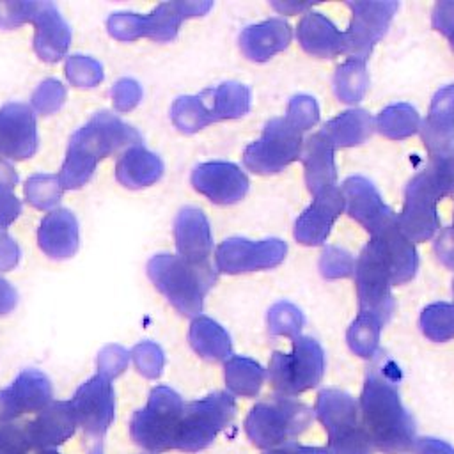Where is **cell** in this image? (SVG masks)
Listing matches in <instances>:
<instances>
[{
  "mask_svg": "<svg viewBox=\"0 0 454 454\" xmlns=\"http://www.w3.org/2000/svg\"><path fill=\"white\" fill-rule=\"evenodd\" d=\"M417 270L415 245L401 234L397 222L371 236L355 266L360 312L385 321L394 309L390 287L411 280Z\"/></svg>",
  "mask_w": 454,
  "mask_h": 454,
  "instance_id": "6da1fadb",
  "label": "cell"
},
{
  "mask_svg": "<svg viewBox=\"0 0 454 454\" xmlns=\"http://www.w3.org/2000/svg\"><path fill=\"white\" fill-rule=\"evenodd\" d=\"M140 144L142 135L117 115L106 110L94 114L69 138L66 158L57 176L60 186L64 190L82 188L103 158Z\"/></svg>",
  "mask_w": 454,
  "mask_h": 454,
  "instance_id": "7a4b0ae2",
  "label": "cell"
},
{
  "mask_svg": "<svg viewBox=\"0 0 454 454\" xmlns=\"http://www.w3.org/2000/svg\"><path fill=\"white\" fill-rule=\"evenodd\" d=\"M147 277L154 287L183 314L202 310L207 291L216 282L211 262H190L179 255L158 254L147 262Z\"/></svg>",
  "mask_w": 454,
  "mask_h": 454,
  "instance_id": "3957f363",
  "label": "cell"
},
{
  "mask_svg": "<svg viewBox=\"0 0 454 454\" xmlns=\"http://www.w3.org/2000/svg\"><path fill=\"white\" fill-rule=\"evenodd\" d=\"M213 7L211 2H163L149 14L114 12L106 20L108 34L124 43L149 37L158 43L174 41L179 27L192 16H202Z\"/></svg>",
  "mask_w": 454,
  "mask_h": 454,
  "instance_id": "277c9868",
  "label": "cell"
},
{
  "mask_svg": "<svg viewBox=\"0 0 454 454\" xmlns=\"http://www.w3.org/2000/svg\"><path fill=\"white\" fill-rule=\"evenodd\" d=\"M443 197H447V188L434 161L410 179L403 211L397 216V227L408 241L422 243L434 236L440 227L438 202Z\"/></svg>",
  "mask_w": 454,
  "mask_h": 454,
  "instance_id": "5b68a950",
  "label": "cell"
},
{
  "mask_svg": "<svg viewBox=\"0 0 454 454\" xmlns=\"http://www.w3.org/2000/svg\"><path fill=\"white\" fill-rule=\"evenodd\" d=\"M303 131L286 117L266 122L262 135L243 153V163L254 174H275L301 156Z\"/></svg>",
  "mask_w": 454,
  "mask_h": 454,
  "instance_id": "8992f818",
  "label": "cell"
},
{
  "mask_svg": "<svg viewBox=\"0 0 454 454\" xmlns=\"http://www.w3.org/2000/svg\"><path fill=\"white\" fill-rule=\"evenodd\" d=\"M351 23L344 32V55L367 62L374 44L387 34L397 2H348Z\"/></svg>",
  "mask_w": 454,
  "mask_h": 454,
  "instance_id": "52a82bcc",
  "label": "cell"
},
{
  "mask_svg": "<svg viewBox=\"0 0 454 454\" xmlns=\"http://www.w3.org/2000/svg\"><path fill=\"white\" fill-rule=\"evenodd\" d=\"M286 254L287 245L277 238L261 241H250L247 238H227L216 248L215 262L220 273L236 275L275 268L284 261Z\"/></svg>",
  "mask_w": 454,
  "mask_h": 454,
  "instance_id": "ba28073f",
  "label": "cell"
},
{
  "mask_svg": "<svg viewBox=\"0 0 454 454\" xmlns=\"http://www.w3.org/2000/svg\"><path fill=\"white\" fill-rule=\"evenodd\" d=\"M37 121L32 106L18 101L0 106V158L27 160L37 151Z\"/></svg>",
  "mask_w": 454,
  "mask_h": 454,
  "instance_id": "9c48e42d",
  "label": "cell"
},
{
  "mask_svg": "<svg viewBox=\"0 0 454 454\" xmlns=\"http://www.w3.org/2000/svg\"><path fill=\"white\" fill-rule=\"evenodd\" d=\"M340 192L348 215L365 231H369L371 236L378 234L397 220L392 207L383 202L380 192L369 179L362 176H351L342 183Z\"/></svg>",
  "mask_w": 454,
  "mask_h": 454,
  "instance_id": "30bf717a",
  "label": "cell"
},
{
  "mask_svg": "<svg viewBox=\"0 0 454 454\" xmlns=\"http://www.w3.org/2000/svg\"><path fill=\"white\" fill-rule=\"evenodd\" d=\"M193 188L215 204H234L248 192V177L231 161H206L192 172Z\"/></svg>",
  "mask_w": 454,
  "mask_h": 454,
  "instance_id": "8fae6325",
  "label": "cell"
},
{
  "mask_svg": "<svg viewBox=\"0 0 454 454\" xmlns=\"http://www.w3.org/2000/svg\"><path fill=\"white\" fill-rule=\"evenodd\" d=\"M344 211V197L340 188L332 186L314 195L312 204L298 216L294 223V238L301 245H321L328 238L335 220Z\"/></svg>",
  "mask_w": 454,
  "mask_h": 454,
  "instance_id": "7c38bea8",
  "label": "cell"
},
{
  "mask_svg": "<svg viewBox=\"0 0 454 454\" xmlns=\"http://www.w3.org/2000/svg\"><path fill=\"white\" fill-rule=\"evenodd\" d=\"M34 50L44 62H59L71 44V27L51 2H34Z\"/></svg>",
  "mask_w": 454,
  "mask_h": 454,
  "instance_id": "4fadbf2b",
  "label": "cell"
},
{
  "mask_svg": "<svg viewBox=\"0 0 454 454\" xmlns=\"http://www.w3.org/2000/svg\"><path fill=\"white\" fill-rule=\"evenodd\" d=\"M420 137L433 160L445 156L454 145V83L434 92Z\"/></svg>",
  "mask_w": 454,
  "mask_h": 454,
  "instance_id": "5bb4252c",
  "label": "cell"
},
{
  "mask_svg": "<svg viewBox=\"0 0 454 454\" xmlns=\"http://www.w3.org/2000/svg\"><path fill=\"white\" fill-rule=\"evenodd\" d=\"M174 239L179 257L197 264L209 262L213 236L202 209L186 206L177 213L174 222Z\"/></svg>",
  "mask_w": 454,
  "mask_h": 454,
  "instance_id": "9a60e30c",
  "label": "cell"
},
{
  "mask_svg": "<svg viewBox=\"0 0 454 454\" xmlns=\"http://www.w3.org/2000/svg\"><path fill=\"white\" fill-rule=\"evenodd\" d=\"M37 241L41 250L51 259L73 257L80 245L76 216L66 207L51 209L39 223Z\"/></svg>",
  "mask_w": 454,
  "mask_h": 454,
  "instance_id": "2e32d148",
  "label": "cell"
},
{
  "mask_svg": "<svg viewBox=\"0 0 454 454\" xmlns=\"http://www.w3.org/2000/svg\"><path fill=\"white\" fill-rule=\"evenodd\" d=\"M291 39V25L282 18H270L243 28L239 34V48L247 59L264 62L275 53L286 50Z\"/></svg>",
  "mask_w": 454,
  "mask_h": 454,
  "instance_id": "e0dca14e",
  "label": "cell"
},
{
  "mask_svg": "<svg viewBox=\"0 0 454 454\" xmlns=\"http://www.w3.org/2000/svg\"><path fill=\"white\" fill-rule=\"evenodd\" d=\"M301 156L305 167V184L312 195L335 186V147L321 131L305 140Z\"/></svg>",
  "mask_w": 454,
  "mask_h": 454,
  "instance_id": "ac0fdd59",
  "label": "cell"
},
{
  "mask_svg": "<svg viewBox=\"0 0 454 454\" xmlns=\"http://www.w3.org/2000/svg\"><path fill=\"white\" fill-rule=\"evenodd\" d=\"M296 35L310 55L332 59L344 53V32L321 12H307L298 23Z\"/></svg>",
  "mask_w": 454,
  "mask_h": 454,
  "instance_id": "d6986e66",
  "label": "cell"
},
{
  "mask_svg": "<svg viewBox=\"0 0 454 454\" xmlns=\"http://www.w3.org/2000/svg\"><path fill=\"white\" fill-rule=\"evenodd\" d=\"M163 176V161L158 154L140 145L122 151L115 163V179L131 190L154 184Z\"/></svg>",
  "mask_w": 454,
  "mask_h": 454,
  "instance_id": "ffe728a7",
  "label": "cell"
},
{
  "mask_svg": "<svg viewBox=\"0 0 454 454\" xmlns=\"http://www.w3.org/2000/svg\"><path fill=\"white\" fill-rule=\"evenodd\" d=\"M374 119L367 110L353 108L330 119L321 133L337 147H353L364 144L374 131Z\"/></svg>",
  "mask_w": 454,
  "mask_h": 454,
  "instance_id": "44dd1931",
  "label": "cell"
},
{
  "mask_svg": "<svg viewBox=\"0 0 454 454\" xmlns=\"http://www.w3.org/2000/svg\"><path fill=\"white\" fill-rule=\"evenodd\" d=\"M170 119L174 126L183 133H195L215 121L209 105L207 89L195 96H179L170 108Z\"/></svg>",
  "mask_w": 454,
  "mask_h": 454,
  "instance_id": "7402d4cb",
  "label": "cell"
},
{
  "mask_svg": "<svg viewBox=\"0 0 454 454\" xmlns=\"http://www.w3.org/2000/svg\"><path fill=\"white\" fill-rule=\"evenodd\" d=\"M209 105L215 121L238 119L250 110V89L238 82H223L215 89H207Z\"/></svg>",
  "mask_w": 454,
  "mask_h": 454,
  "instance_id": "603a6c76",
  "label": "cell"
},
{
  "mask_svg": "<svg viewBox=\"0 0 454 454\" xmlns=\"http://www.w3.org/2000/svg\"><path fill=\"white\" fill-rule=\"evenodd\" d=\"M374 126L383 137L392 140H403L419 131L420 117L411 105L395 103L380 112Z\"/></svg>",
  "mask_w": 454,
  "mask_h": 454,
  "instance_id": "cb8c5ba5",
  "label": "cell"
},
{
  "mask_svg": "<svg viewBox=\"0 0 454 454\" xmlns=\"http://www.w3.org/2000/svg\"><path fill=\"white\" fill-rule=\"evenodd\" d=\"M369 74L364 60L348 59L333 74V92L342 103H356L365 96Z\"/></svg>",
  "mask_w": 454,
  "mask_h": 454,
  "instance_id": "d4e9b609",
  "label": "cell"
},
{
  "mask_svg": "<svg viewBox=\"0 0 454 454\" xmlns=\"http://www.w3.org/2000/svg\"><path fill=\"white\" fill-rule=\"evenodd\" d=\"M27 202L37 209H53L60 199L64 188L59 183V177L53 174H35L30 176L23 186Z\"/></svg>",
  "mask_w": 454,
  "mask_h": 454,
  "instance_id": "484cf974",
  "label": "cell"
},
{
  "mask_svg": "<svg viewBox=\"0 0 454 454\" xmlns=\"http://www.w3.org/2000/svg\"><path fill=\"white\" fill-rule=\"evenodd\" d=\"M67 80L76 87H96L103 82V66L85 55H69L64 66Z\"/></svg>",
  "mask_w": 454,
  "mask_h": 454,
  "instance_id": "4316f807",
  "label": "cell"
},
{
  "mask_svg": "<svg viewBox=\"0 0 454 454\" xmlns=\"http://www.w3.org/2000/svg\"><path fill=\"white\" fill-rule=\"evenodd\" d=\"M422 326L433 339H445L454 335V305L452 303H433L422 312Z\"/></svg>",
  "mask_w": 454,
  "mask_h": 454,
  "instance_id": "83f0119b",
  "label": "cell"
},
{
  "mask_svg": "<svg viewBox=\"0 0 454 454\" xmlns=\"http://www.w3.org/2000/svg\"><path fill=\"white\" fill-rule=\"evenodd\" d=\"M66 101V87L57 78H46L32 92V110L41 115H51Z\"/></svg>",
  "mask_w": 454,
  "mask_h": 454,
  "instance_id": "f1b7e54d",
  "label": "cell"
},
{
  "mask_svg": "<svg viewBox=\"0 0 454 454\" xmlns=\"http://www.w3.org/2000/svg\"><path fill=\"white\" fill-rule=\"evenodd\" d=\"M286 119L300 131H307L319 121V106L312 96L298 94L289 99Z\"/></svg>",
  "mask_w": 454,
  "mask_h": 454,
  "instance_id": "f546056e",
  "label": "cell"
},
{
  "mask_svg": "<svg viewBox=\"0 0 454 454\" xmlns=\"http://www.w3.org/2000/svg\"><path fill=\"white\" fill-rule=\"evenodd\" d=\"M319 271L325 278H344L355 271L353 257L337 247H328L323 250L319 259Z\"/></svg>",
  "mask_w": 454,
  "mask_h": 454,
  "instance_id": "4dcf8cb0",
  "label": "cell"
},
{
  "mask_svg": "<svg viewBox=\"0 0 454 454\" xmlns=\"http://www.w3.org/2000/svg\"><path fill=\"white\" fill-rule=\"evenodd\" d=\"M142 99V87L133 78H121L112 87V101L117 112L133 110Z\"/></svg>",
  "mask_w": 454,
  "mask_h": 454,
  "instance_id": "1f68e13d",
  "label": "cell"
},
{
  "mask_svg": "<svg viewBox=\"0 0 454 454\" xmlns=\"http://www.w3.org/2000/svg\"><path fill=\"white\" fill-rule=\"evenodd\" d=\"M34 9V0H0V28H18L28 23Z\"/></svg>",
  "mask_w": 454,
  "mask_h": 454,
  "instance_id": "d6a6232c",
  "label": "cell"
},
{
  "mask_svg": "<svg viewBox=\"0 0 454 454\" xmlns=\"http://www.w3.org/2000/svg\"><path fill=\"white\" fill-rule=\"evenodd\" d=\"M301 321V312L287 301H278L270 310V325L277 332H294L300 328Z\"/></svg>",
  "mask_w": 454,
  "mask_h": 454,
  "instance_id": "836d02e7",
  "label": "cell"
},
{
  "mask_svg": "<svg viewBox=\"0 0 454 454\" xmlns=\"http://www.w3.org/2000/svg\"><path fill=\"white\" fill-rule=\"evenodd\" d=\"M431 21H433V27L447 37V41L454 50V2L450 0L438 2L433 9Z\"/></svg>",
  "mask_w": 454,
  "mask_h": 454,
  "instance_id": "e575fe53",
  "label": "cell"
},
{
  "mask_svg": "<svg viewBox=\"0 0 454 454\" xmlns=\"http://www.w3.org/2000/svg\"><path fill=\"white\" fill-rule=\"evenodd\" d=\"M21 213V202L9 186L0 184V231L9 227Z\"/></svg>",
  "mask_w": 454,
  "mask_h": 454,
  "instance_id": "d590c367",
  "label": "cell"
},
{
  "mask_svg": "<svg viewBox=\"0 0 454 454\" xmlns=\"http://www.w3.org/2000/svg\"><path fill=\"white\" fill-rule=\"evenodd\" d=\"M20 257L21 250L16 239L5 231H0V271L14 270L20 262Z\"/></svg>",
  "mask_w": 454,
  "mask_h": 454,
  "instance_id": "8d00e7d4",
  "label": "cell"
},
{
  "mask_svg": "<svg viewBox=\"0 0 454 454\" xmlns=\"http://www.w3.org/2000/svg\"><path fill=\"white\" fill-rule=\"evenodd\" d=\"M434 252L440 262L454 270V229L445 227L434 241Z\"/></svg>",
  "mask_w": 454,
  "mask_h": 454,
  "instance_id": "74e56055",
  "label": "cell"
},
{
  "mask_svg": "<svg viewBox=\"0 0 454 454\" xmlns=\"http://www.w3.org/2000/svg\"><path fill=\"white\" fill-rule=\"evenodd\" d=\"M433 161L438 165V168L442 172V177H443V183L447 188V197L454 199V145L450 147V151L445 156L436 158Z\"/></svg>",
  "mask_w": 454,
  "mask_h": 454,
  "instance_id": "f35d334b",
  "label": "cell"
},
{
  "mask_svg": "<svg viewBox=\"0 0 454 454\" xmlns=\"http://www.w3.org/2000/svg\"><path fill=\"white\" fill-rule=\"evenodd\" d=\"M16 300H18L16 289L5 278L0 277V314L9 312L16 305Z\"/></svg>",
  "mask_w": 454,
  "mask_h": 454,
  "instance_id": "ab89813d",
  "label": "cell"
},
{
  "mask_svg": "<svg viewBox=\"0 0 454 454\" xmlns=\"http://www.w3.org/2000/svg\"><path fill=\"white\" fill-rule=\"evenodd\" d=\"M18 172L16 168L4 158H0V184L14 188L18 184Z\"/></svg>",
  "mask_w": 454,
  "mask_h": 454,
  "instance_id": "60d3db41",
  "label": "cell"
},
{
  "mask_svg": "<svg viewBox=\"0 0 454 454\" xmlns=\"http://www.w3.org/2000/svg\"><path fill=\"white\" fill-rule=\"evenodd\" d=\"M307 5H309V4H278V2H277V4H273V7H275V9L284 11L286 14H289V12L293 14L296 9H303V7H307Z\"/></svg>",
  "mask_w": 454,
  "mask_h": 454,
  "instance_id": "b9f144b4",
  "label": "cell"
},
{
  "mask_svg": "<svg viewBox=\"0 0 454 454\" xmlns=\"http://www.w3.org/2000/svg\"><path fill=\"white\" fill-rule=\"evenodd\" d=\"M452 293H454V282H452Z\"/></svg>",
  "mask_w": 454,
  "mask_h": 454,
  "instance_id": "7bdbcfd3",
  "label": "cell"
},
{
  "mask_svg": "<svg viewBox=\"0 0 454 454\" xmlns=\"http://www.w3.org/2000/svg\"><path fill=\"white\" fill-rule=\"evenodd\" d=\"M450 227H452V229H454V222H452V225H450Z\"/></svg>",
  "mask_w": 454,
  "mask_h": 454,
  "instance_id": "ee69618b",
  "label": "cell"
}]
</instances>
